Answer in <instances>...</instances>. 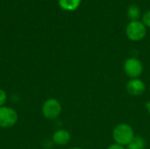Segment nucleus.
I'll use <instances>...</instances> for the list:
<instances>
[{"label":"nucleus","mask_w":150,"mask_h":149,"mask_svg":"<svg viewBox=\"0 0 150 149\" xmlns=\"http://www.w3.org/2000/svg\"><path fill=\"white\" fill-rule=\"evenodd\" d=\"M127 37L132 41H140L143 40L147 34V27L140 21H130L126 27Z\"/></svg>","instance_id":"f03ea898"},{"label":"nucleus","mask_w":150,"mask_h":149,"mask_svg":"<svg viewBox=\"0 0 150 149\" xmlns=\"http://www.w3.org/2000/svg\"><path fill=\"white\" fill-rule=\"evenodd\" d=\"M69 149H83V148H78V147H74V148H69Z\"/></svg>","instance_id":"2eb2a0df"},{"label":"nucleus","mask_w":150,"mask_h":149,"mask_svg":"<svg viewBox=\"0 0 150 149\" xmlns=\"http://www.w3.org/2000/svg\"><path fill=\"white\" fill-rule=\"evenodd\" d=\"M145 106H146V109H147L148 112L150 114V101H148V102L146 103Z\"/></svg>","instance_id":"4468645a"},{"label":"nucleus","mask_w":150,"mask_h":149,"mask_svg":"<svg viewBox=\"0 0 150 149\" xmlns=\"http://www.w3.org/2000/svg\"><path fill=\"white\" fill-rule=\"evenodd\" d=\"M71 140V135L69 131L65 129H58L52 135V141L57 146H65L69 144Z\"/></svg>","instance_id":"0eeeda50"},{"label":"nucleus","mask_w":150,"mask_h":149,"mask_svg":"<svg viewBox=\"0 0 150 149\" xmlns=\"http://www.w3.org/2000/svg\"><path fill=\"white\" fill-rule=\"evenodd\" d=\"M123 69L125 74L131 79L139 78L143 73V64L138 58L130 57L125 61Z\"/></svg>","instance_id":"20e7f679"},{"label":"nucleus","mask_w":150,"mask_h":149,"mask_svg":"<svg viewBox=\"0 0 150 149\" xmlns=\"http://www.w3.org/2000/svg\"><path fill=\"white\" fill-rule=\"evenodd\" d=\"M142 22L144 24V25H145L147 28H150V10L149 11H147L143 14Z\"/></svg>","instance_id":"9b49d317"},{"label":"nucleus","mask_w":150,"mask_h":149,"mask_svg":"<svg viewBox=\"0 0 150 149\" xmlns=\"http://www.w3.org/2000/svg\"><path fill=\"white\" fill-rule=\"evenodd\" d=\"M18 119V115L16 110L9 106L0 107V127L10 128L14 126Z\"/></svg>","instance_id":"39448f33"},{"label":"nucleus","mask_w":150,"mask_h":149,"mask_svg":"<svg viewBox=\"0 0 150 149\" xmlns=\"http://www.w3.org/2000/svg\"><path fill=\"white\" fill-rule=\"evenodd\" d=\"M106 149H126V148L124 146H121V145H119V144L115 143V144H112V145L109 146Z\"/></svg>","instance_id":"ddd939ff"},{"label":"nucleus","mask_w":150,"mask_h":149,"mask_svg":"<svg viewBox=\"0 0 150 149\" xmlns=\"http://www.w3.org/2000/svg\"><path fill=\"white\" fill-rule=\"evenodd\" d=\"M127 16L131 21L139 20V18L142 16V11L137 5L131 4L130 6H128V8L127 10Z\"/></svg>","instance_id":"1a4fd4ad"},{"label":"nucleus","mask_w":150,"mask_h":149,"mask_svg":"<svg viewBox=\"0 0 150 149\" xmlns=\"http://www.w3.org/2000/svg\"><path fill=\"white\" fill-rule=\"evenodd\" d=\"M6 101H7V94L5 90L0 89V107L4 106Z\"/></svg>","instance_id":"f8f14e48"},{"label":"nucleus","mask_w":150,"mask_h":149,"mask_svg":"<svg viewBox=\"0 0 150 149\" xmlns=\"http://www.w3.org/2000/svg\"><path fill=\"white\" fill-rule=\"evenodd\" d=\"M146 147L145 140L141 136H134L132 141L126 146V149H144Z\"/></svg>","instance_id":"9d476101"},{"label":"nucleus","mask_w":150,"mask_h":149,"mask_svg":"<svg viewBox=\"0 0 150 149\" xmlns=\"http://www.w3.org/2000/svg\"><path fill=\"white\" fill-rule=\"evenodd\" d=\"M81 1L82 0H58V4L62 9L72 11L76 10L80 6Z\"/></svg>","instance_id":"6e6552de"},{"label":"nucleus","mask_w":150,"mask_h":149,"mask_svg":"<svg viewBox=\"0 0 150 149\" xmlns=\"http://www.w3.org/2000/svg\"><path fill=\"white\" fill-rule=\"evenodd\" d=\"M126 89L129 95L138 97L145 92L146 85L145 83L140 78H134V79H130L127 83Z\"/></svg>","instance_id":"423d86ee"},{"label":"nucleus","mask_w":150,"mask_h":149,"mask_svg":"<svg viewBox=\"0 0 150 149\" xmlns=\"http://www.w3.org/2000/svg\"><path fill=\"white\" fill-rule=\"evenodd\" d=\"M134 131L133 127L126 123L117 125L112 130V138L115 143L121 146H127L134 138Z\"/></svg>","instance_id":"f257e3e1"},{"label":"nucleus","mask_w":150,"mask_h":149,"mask_svg":"<svg viewBox=\"0 0 150 149\" xmlns=\"http://www.w3.org/2000/svg\"><path fill=\"white\" fill-rule=\"evenodd\" d=\"M41 112L43 116L49 120L56 119L62 112L61 103L54 97L47 98L41 106Z\"/></svg>","instance_id":"7ed1b4c3"}]
</instances>
